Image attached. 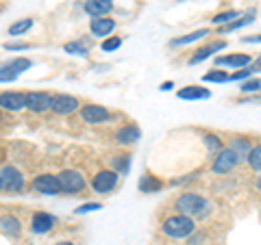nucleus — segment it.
Returning <instances> with one entry per match:
<instances>
[{"mask_svg": "<svg viewBox=\"0 0 261 245\" xmlns=\"http://www.w3.org/2000/svg\"><path fill=\"white\" fill-rule=\"evenodd\" d=\"M33 189L37 193H46V195H55L61 191V185L57 180V176H50V174H42L33 180Z\"/></svg>", "mask_w": 261, "mask_h": 245, "instance_id": "nucleus-7", "label": "nucleus"}, {"mask_svg": "<svg viewBox=\"0 0 261 245\" xmlns=\"http://www.w3.org/2000/svg\"><path fill=\"white\" fill-rule=\"evenodd\" d=\"M65 52H70V54H79V56H87V48H85L83 44L72 42V44H65Z\"/></svg>", "mask_w": 261, "mask_h": 245, "instance_id": "nucleus-28", "label": "nucleus"}, {"mask_svg": "<svg viewBox=\"0 0 261 245\" xmlns=\"http://www.w3.org/2000/svg\"><path fill=\"white\" fill-rule=\"evenodd\" d=\"M7 50H27V44H7Z\"/></svg>", "mask_w": 261, "mask_h": 245, "instance_id": "nucleus-37", "label": "nucleus"}, {"mask_svg": "<svg viewBox=\"0 0 261 245\" xmlns=\"http://www.w3.org/2000/svg\"><path fill=\"white\" fill-rule=\"evenodd\" d=\"M0 107L7 109V111H20L27 107V96L24 94H0Z\"/></svg>", "mask_w": 261, "mask_h": 245, "instance_id": "nucleus-11", "label": "nucleus"}, {"mask_svg": "<svg viewBox=\"0 0 261 245\" xmlns=\"http://www.w3.org/2000/svg\"><path fill=\"white\" fill-rule=\"evenodd\" d=\"M176 208L187 217L190 215H200L202 210L207 208V202L198 193H183V195H178L176 198Z\"/></svg>", "mask_w": 261, "mask_h": 245, "instance_id": "nucleus-2", "label": "nucleus"}, {"mask_svg": "<svg viewBox=\"0 0 261 245\" xmlns=\"http://www.w3.org/2000/svg\"><path fill=\"white\" fill-rule=\"evenodd\" d=\"M116 185H118V174H116V169H113V171H109V169L98 171V174L94 176V180H92V187H94L98 193H109Z\"/></svg>", "mask_w": 261, "mask_h": 245, "instance_id": "nucleus-5", "label": "nucleus"}, {"mask_svg": "<svg viewBox=\"0 0 261 245\" xmlns=\"http://www.w3.org/2000/svg\"><path fill=\"white\" fill-rule=\"evenodd\" d=\"M128 163H130V157H126V154H124V157H118L116 161H113V165H116L122 174H126V171H128Z\"/></svg>", "mask_w": 261, "mask_h": 245, "instance_id": "nucleus-33", "label": "nucleus"}, {"mask_svg": "<svg viewBox=\"0 0 261 245\" xmlns=\"http://www.w3.org/2000/svg\"><path fill=\"white\" fill-rule=\"evenodd\" d=\"M81 117H83L87 124H100V121H107L111 115L100 104H85V107L81 109Z\"/></svg>", "mask_w": 261, "mask_h": 245, "instance_id": "nucleus-8", "label": "nucleus"}, {"mask_svg": "<svg viewBox=\"0 0 261 245\" xmlns=\"http://www.w3.org/2000/svg\"><path fill=\"white\" fill-rule=\"evenodd\" d=\"M226 44L224 42H214V44H207V46H202V48H198V50L194 52V56L190 59V63L192 65H196V63H200V61H205V59H209L211 54H216V52H220L224 48Z\"/></svg>", "mask_w": 261, "mask_h": 245, "instance_id": "nucleus-15", "label": "nucleus"}, {"mask_svg": "<svg viewBox=\"0 0 261 245\" xmlns=\"http://www.w3.org/2000/svg\"><path fill=\"white\" fill-rule=\"evenodd\" d=\"M242 42H246V44H261V35H248V37H244Z\"/></svg>", "mask_w": 261, "mask_h": 245, "instance_id": "nucleus-36", "label": "nucleus"}, {"mask_svg": "<svg viewBox=\"0 0 261 245\" xmlns=\"http://www.w3.org/2000/svg\"><path fill=\"white\" fill-rule=\"evenodd\" d=\"M55 224V219L48 215V213H35L33 215V222H31V228H33V232H37V234H44L48 232L53 228Z\"/></svg>", "mask_w": 261, "mask_h": 245, "instance_id": "nucleus-17", "label": "nucleus"}, {"mask_svg": "<svg viewBox=\"0 0 261 245\" xmlns=\"http://www.w3.org/2000/svg\"><path fill=\"white\" fill-rule=\"evenodd\" d=\"M7 65H9L15 74H20V72H27L31 68V61L29 59H13L11 63H7Z\"/></svg>", "mask_w": 261, "mask_h": 245, "instance_id": "nucleus-27", "label": "nucleus"}, {"mask_svg": "<svg viewBox=\"0 0 261 245\" xmlns=\"http://www.w3.org/2000/svg\"><path fill=\"white\" fill-rule=\"evenodd\" d=\"M259 89H261V80L259 78H250V80H246V83L242 85L244 94H255V91H259Z\"/></svg>", "mask_w": 261, "mask_h": 245, "instance_id": "nucleus-29", "label": "nucleus"}, {"mask_svg": "<svg viewBox=\"0 0 261 245\" xmlns=\"http://www.w3.org/2000/svg\"><path fill=\"white\" fill-rule=\"evenodd\" d=\"M255 15H257V11L255 9H250V11H246L244 15H240L238 20H233V22H228V24H224V33H231V30H235V28H242V26H246V24H250V22H255Z\"/></svg>", "mask_w": 261, "mask_h": 245, "instance_id": "nucleus-19", "label": "nucleus"}, {"mask_svg": "<svg viewBox=\"0 0 261 245\" xmlns=\"http://www.w3.org/2000/svg\"><path fill=\"white\" fill-rule=\"evenodd\" d=\"M174 87V83H172V80H168V83H163L159 89H161V91H168V89H172Z\"/></svg>", "mask_w": 261, "mask_h": 245, "instance_id": "nucleus-38", "label": "nucleus"}, {"mask_svg": "<svg viewBox=\"0 0 261 245\" xmlns=\"http://www.w3.org/2000/svg\"><path fill=\"white\" fill-rule=\"evenodd\" d=\"M240 11H224V13H218V15H214V24H228V22H233V20H238L240 18Z\"/></svg>", "mask_w": 261, "mask_h": 245, "instance_id": "nucleus-23", "label": "nucleus"}, {"mask_svg": "<svg viewBox=\"0 0 261 245\" xmlns=\"http://www.w3.org/2000/svg\"><path fill=\"white\" fill-rule=\"evenodd\" d=\"M176 96L181 98V100H207V98L211 96L209 89L205 87H198V85H190V87H183L178 89Z\"/></svg>", "mask_w": 261, "mask_h": 245, "instance_id": "nucleus-13", "label": "nucleus"}, {"mask_svg": "<svg viewBox=\"0 0 261 245\" xmlns=\"http://www.w3.org/2000/svg\"><path fill=\"white\" fill-rule=\"evenodd\" d=\"M140 189L144 193H152V191H159L161 189V182L157 180L154 176H144L142 180H140Z\"/></svg>", "mask_w": 261, "mask_h": 245, "instance_id": "nucleus-22", "label": "nucleus"}, {"mask_svg": "<svg viewBox=\"0 0 261 245\" xmlns=\"http://www.w3.org/2000/svg\"><path fill=\"white\" fill-rule=\"evenodd\" d=\"M205 141H207V148H209L211 152H216V150L222 148V141H220V137H216V135H207Z\"/></svg>", "mask_w": 261, "mask_h": 245, "instance_id": "nucleus-32", "label": "nucleus"}, {"mask_svg": "<svg viewBox=\"0 0 261 245\" xmlns=\"http://www.w3.org/2000/svg\"><path fill=\"white\" fill-rule=\"evenodd\" d=\"M0 228H3L7 234H11V236H18L20 234V222L15 217H11V215L0 217Z\"/></svg>", "mask_w": 261, "mask_h": 245, "instance_id": "nucleus-20", "label": "nucleus"}, {"mask_svg": "<svg viewBox=\"0 0 261 245\" xmlns=\"http://www.w3.org/2000/svg\"><path fill=\"white\" fill-rule=\"evenodd\" d=\"M205 80L207 83H226L228 74H224V72H220V70H211L209 74H205Z\"/></svg>", "mask_w": 261, "mask_h": 245, "instance_id": "nucleus-26", "label": "nucleus"}, {"mask_svg": "<svg viewBox=\"0 0 261 245\" xmlns=\"http://www.w3.org/2000/svg\"><path fill=\"white\" fill-rule=\"evenodd\" d=\"M50 109L57 113V115H68V113L79 109V100L76 98H72V96H65V94L53 96L50 98Z\"/></svg>", "mask_w": 261, "mask_h": 245, "instance_id": "nucleus-6", "label": "nucleus"}, {"mask_svg": "<svg viewBox=\"0 0 261 245\" xmlns=\"http://www.w3.org/2000/svg\"><path fill=\"white\" fill-rule=\"evenodd\" d=\"M18 74L9 68V65H5V68H0V83H9V80H15Z\"/></svg>", "mask_w": 261, "mask_h": 245, "instance_id": "nucleus-30", "label": "nucleus"}, {"mask_svg": "<svg viewBox=\"0 0 261 245\" xmlns=\"http://www.w3.org/2000/svg\"><path fill=\"white\" fill-rule=\"evenodd\" d=\"M140 137H142L140 128H137L135 124H128V126H124V128H122L120 133H118V141L124 143V145H130V143L140 141Z\"/></svg>", "mask_w": 261, "mask_h": 245, "instance_id": "nucleus-18", "label": "nucleus"}, {"mask_svg": "<svg viewBox=\"0 0 261 245\" xmlns=\"http://www.w3.org/2000/svg\"><path fill=\"white\" fill-rule=\"evenodd\" d=\"M57 245H74V243H70V241H63V243H57Z\"/></svg>", "mask_w": 261, "mask_h": 245, "instance_id": "nucleus-40", "label": "nucleus"}, {"mask_svg": "<svg viewBox=\"0 0 261 245\" xmlns=\"http://www.w3.org/2000/svg\"><path fill=\"white\" fill-rule=\"evenodd\" d=\"M238 163H240V152L235 148H224L218 154V159L214 161V171L216 174H226V171H231Z\"/></svg>", "mask_w": 261, "mask_h": 245, "instance_id": "nucleus-4", "label": "nucleus"}, {"mask_svg": "<svg viewBox=\"0 0 261 245\" xmlns=\"http://www.w3.org/2000/svg\"><path fill=\"white\" fill-rule=\"evenodd\" d=\"M163 232H166L168 236H172V239H187L190 234H194L196 226L192 222V217L187 215H174L163 222Z\"/></svg>", "mask_w": 261, "mask_h": 245, "instance_id": "nucleus-1", "label": "nucleus"}, {"mask_svg": "<svg viewBox=\"0 0 261 245\" xmlns=\"http://www.w3.org/2000/svg\"><path fill=\"white\" fill-rule=\"evenodd\" d=\"M209 35V30L207 28H200V30H194V33H190V35H183V37H176V39H172V46H187V44H192V42H196V39H200V37H207Z\"/></svg>", "mask_w": 261, "mask_h": 245, "instance_id": "nucleus-21", "label": "nucleus"}, {"mask_svg": "<svg viewBox=\"0 0 261 245\" xmlns=\"http://www.w3.org/2000/svg\"><path fill=\"white\" fill-rule=\"evenodd\" d=\"M31 26H33V20H20V22L11 24V28H9V35H22V33H27Z\"/></svg>", "mask_w": 261, "mask_h": 245, "instance_id": "nucleus-25", "label": "nucleus"}, {"mask_svg": "<svg viewBox=\"0 0 261 245\" xmlns=\"http://www.w3.org/2000/svg\"><path fill=\"white\" fill-rule=\"evenodd\" d=\"M252 72H259L261 70V56H259V59H257V63H252V68H250Z\"/></svg>", "mask_w": 261, "mask_h": 245, "instance_id": "nucleus-39", "label": "nucleus"}, {"mask_svg": "<svg viewBox=\"0 0 261 245\" xmlns=\"http://www.w3.org/2000/svg\"><path fill=\"white\" fill-rule=\"evenodd\" d=\"M57 180H59V185H61V191H65V193H79V191H83V187H85L83 176L74 169L61 171V174L57 176Z\"/></svg>", "mask_w": 261, "mask_h": 245, "instance_id": "nucleus-3", "label": "nucleus"}, {"mask_svg": "<svg viewBox=\"0 0 261 245\" xmlns=\"http://www.w3.org/2000/svg\"><path fill=\"white\" fill-rule=\"evenodd\" d=\"M120 44H122V39H120V37L105 39V42H102V50H107V52H111V50H118Z\"/></svg>", "mask_w": 261, "mask_h": 245, "instance_id": "nucleus-31", "label": "nucleus"}, {"mask_svg": "<svg viewBox=\"0 0 261 245\" xmlns=\"http://www.w3.org/2000/svg\"><path fill=\"white\" fill-rule=\"evenodd\" d=\"M250 63V54H226V56H218L216 65H222V68H235V70H242Z\"/></svg>", "mask_w": 261, "mask_h": 245, "instance_id": "nucleus-12", "label": "nucleus"}, {"mask_svg": "<svg viewBox=\"0 0 261 245\" xmlns=\"http://www.w3.org/2000/svg\"><path fill=\"white\" fill-rule=\"evenodd\" d=\"M89 28H92V33L96 37H105V35H109V33L116 28V20H111V18H94Z\"/></svg>", "mask_w": 261, "mask_h": 245, "instance_id": "nucleus-16", "label": "nucleus"}, {"mask_svg": "<svg viewBox=\"0 0 261 245\" xmlns=\"http://www.w3.org/2000/svg\"><path fill=\"white\" fill-rule=\"evenodd\" d=\"M0 180H3V187L9 191H22L24 189V178L15 167H5L3 174H0Z\"/></svg>", "mask_w": 261, "mask_h": 245, "instance_id": "nucleus-9", "label": "nucleus"}, {"mask_svg": "<svg viewBox=\"0 0 261 245\" xmlns=\"http://www.w3.org/2000/svg\"><path fill=\"white\" fill-rule=\"evenodd\" d=\"M0 191H3V180H0Z\"/></svg>", "mask_w": 261, "mask_h": 245, "instance_id": "nucleus-42", "label": "nucleus"}, {"mask_svg": "<svg viewBox=\"0 0 261 245\" xmlns=\"http://www.w3.org/2000/svg\"><path fill=\"white\" fill-rule=\"evenodd\" d=\"M113 9V0H87L85 3V11L94 18H102Z\"/></svg>", "mask_w": 261, "mask_h": 245, "instance_id": "nucleus-14", "label": "nucleus"}, {"mask_svg": "<svg viewBox=\"0 0 261 245\" xmlns=\"http://www.w3.org/2000/svg\"><path fill=\"white\" fill-rule=\"evenodd\" d=\"M248 76H252V70L250 68H242L240 72H235L233 76H228V80H242V78H248Z\"/></svg>", "mask_w": 261, "mask_h": 245, "instance_id": "nucleus-35", "label": "nucleus"}, {"mask_svg": "<svg viewBox=\"0 0 261 245\" xmlns=\"http://www.w3.org/2000/svg\"><path fill=\"white\" fill-rule=\"evenodd\" d=\"M102 208V204H83V206H79L76 208V213H81V215H83V213H92V210H100Z\"/></svg>", "mask_w": 261, "mask_h": 245, "instance_id": "nucleus-34", "label": "nucleus"}, {"mask_svg": "<svg viewBox=\"0 0 261 245\" xmlns=\"http://www.w3.org/2000/svg\"><path fill=\"white\" fill-rule=\"evenodd\" d=\"M248 165H250L252 169L261 171V145H257V148H252V150L248 152Z\"/></svg>", "mask_w": 261, "mask_h": 245, "instance_id": "nucleus-24", "label": "nucleus"}, {"mask_svg": "<svg viewBox=\"0 0 261 245\" xmlns=\"http://www.w3.org/2000/svg\"><path fill=\"white\" fill-rule=\"evenodd\" d=\"M50 98L44 91H31L27 94V109H31L33 113H44L50 109Z\"/></svg>", "mask_w": 261, "mask_h": 245, "instance_id": "nucleus-10", "label": "nucleus"}, {"mask_svg": "<svg viewBox=\"0 0 261 245\" xmlns=\"http://www.w3.org/2000/svg\"><path fill=\"white\" fill-rule=\"evenodd\" d=\"M257 189L261 191V178H259V180H257Z\"/></svg>", "mask_w": 261, "mask_h": 245, "instance_id": "nucleus-41", "label": "nucleus"}]
</instances>
